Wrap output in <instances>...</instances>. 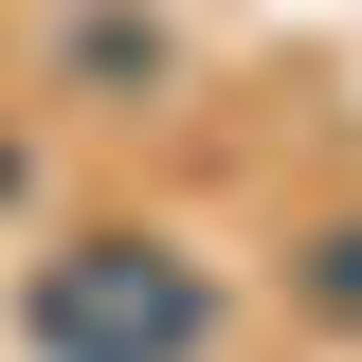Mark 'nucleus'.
I'll return each instance as SVG.
<instances>
[{
	"label": "nucleus",
	"mask_w": 362,
	"mask_h": 362,
	"mask_svg": "<svg viewBox=\"0 0 362 362\" xmlns=\"http://www.w3.org/2000/svg\"><path fill=\"white\" fill-rule=\"evenodd\" d=\"M0 199H37V145H18V127H0Z\"/></svg>",
	"instance_id": "20e7f679"
},
{
	"label": "nucleus",
	"mask_w": 362,
	"mask_h": 362,
	"mask_svg": "<svg viewBox=\"0 0 362 362\" xmlns=\"http://www.w3.org/2000/svg\"><path fill=\"white\" fill-rule=\"evenodd\" d=\"M18 326H37L54 362H199L218 344V272H199V235L163 218H109V235H54L37 272H18Z\"/></svg>",
	"instance_id": "f257e3e1"
},
{
	"label": "nucleus",
	"mask_w": 362,
	"mask_h": 362,
	"mask_svg": "<svg viewBox=\"0 0 362 362\" xmlns=\"http://www.w3.org/2000/svg\"><path fill=\"white\" fill-rule=\"evenodd\" d=\"M181 73V37H163V18H145V0H90V37H54V109H90V127H109V109H127V90H163Z\"/></svg>",
	"instance_id": "f03ea898"
},
{
	"label": "nucleus",
	"mask_w": 362,
	"mask_h": 362,
	"mask_svg": "<svg viewBox=\"0 0 362 362\" xmlns=\"http://www.w3.org/2000/svg\"><path fill=\"white\" fill-rule=\"evenodd\" d=\"M272 290H290V326L362 344V199H326V218H290V235H272Z\"/></svg>",
	"instance_id": "7ed1b4c3"
}]
</instances>
